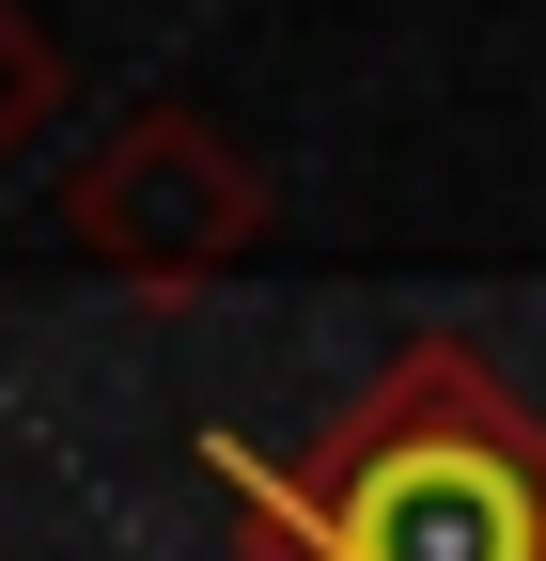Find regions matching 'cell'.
Segmentation results:
<instances>
[{
	"mask_svg": "<svg viewBox=\"0 0 546 561\" xmlns=\"http://www.w3.org/2000/svg\"><path fill=\"white\" fill-rule=\"evenodd\" d=\"M219 500L250 515V561H546V421L468 343H406L312 468L219 437Z\"/></svg>",
	"mask_w": 546,
	"mask_h": 561,
	"instance_id": "obj_1",
	"label": "cell"
},
{
	"mask_svg": "<svg viewBox=\"0 0 546 561\" xmlns=\"http://www.w3.org/2000/svg\"><path fill=\"white\" fill-rule=\"evenodd\" d=\"M47 219H62L79 265L141 280V297H203V280H235L265 250V172L203 110H125L94 157L47 187Z\"/></svg>",
	"mask_w": 546,
	"mask_h": 561,
	"instance_id": "obj_2",
	"label": "cell"
},
{
	"mask_svg": "<svg viewBox=\"0 0 546 561\" xmlns=\"http://www.w3.org/2000/svg\"><path fill=\"white\" fill-rule=\"evenodd\" d=\"M62 94H79V62H62V32L32 16V0H0V172H16L32 140L62 125Z\"/></svg>",
	"mask_w": 546,
	"mask_h": 561,
	"instance_id": "obj_3",
	"label": "cell"
}]
</instances>
